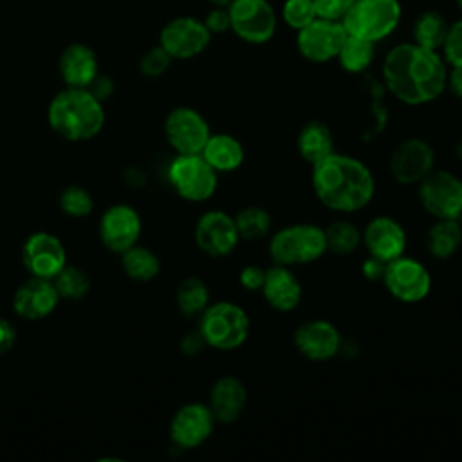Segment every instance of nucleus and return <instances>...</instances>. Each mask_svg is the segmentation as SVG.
Returning <instances> with one entry per match:
<instances>
[{
  "mask_svg": "<svg viewBox=\"0 0 462 462\" xmlns=\"http://www.w3.org/2000/svg\"><path fill=\"white\" fill-rule=\"evenodd\" d=\"M448 63L439 51L404 42L392 47L383 61V81L390 94L408 105L435 101L446 90Z\"/></svg>",
  "mask_w": 462,
  "mask_h": 462,
  "instance_id": "1",
  "label": "nucleus"
},
{
  "mask_svg": "<svg viewBox=\"0 0 462 462\" xmlns=\"http://www.w3.org/2000/svg\"><path fill=\"white\" fill-rule=\"evenodd\" d=\"M312 189L325 208L346 215L372 202L375 179L361 159L334 152L312 166Z\"/></svg>",
  "mask_w": 462,
  "mask_h": 462,
  "instance_id": "2",
  "label": "nucleus"
},
{
  "mask_svg": "<svg viewBox=\"0 0 462 462\" xmlns=\"http://www.w3.org/2000/svg\"><path fill=\"white\" fill-rule=\"evenodd\" d=\"M51 128L69 141H87L97 135L105 125L101 101L88 90L67 87L49 105Z\"/></svg>",
  "mask_w": 462,
  "mask_h": 462,
  "instance_id": "3",
  "label": "nucleus"
},
{
  "mask_svg": "<svg viewBox=\"0 0 462 462\" xmlns=\"http://www.w3.org/2000/svg\"><path fill=\"white\" fill-rule=\"evenodd\" d=\"M325 229L298 222L274 231L269 238V256L276 265H305L319 260L327 253Z\"/></svg>",
  "mask_w": 462,
  "mask_h": 462,
  "instance_id": "4",
  "label": "nucleus"
},
{
  "mask_svg": "<svg viewBox=\"0 0 462 462\" xmlns=\"http://www.w3.org/2000/svg\"><path fill=\"white\" fill-rule=\"evenodd\" d=\"M251 330L247 312L235 301L209 303L199 319V332L202 334L206 346L220 352H231L240 348Z\"/></svg>",
  "mask_w": 462,
  "mask_h": 462,
  "instance_id": "5",
  "label": "nucleus"
},
{
  "mask_svg": "<svg viewBox=\"0 0 462 462\" xmlns=\"http://www.w3.org/2000/svg\"><path fill=\"white\" fill-rule=\"evenodd\" d=\"M401 16L399 0H356L341 23L346 34L377 43L397 29Z\"/></svg>",
  "mask_w": 462,
  "mask_h": 462,
  "instance_id": "6",
  "label": "nucleus"
},
{
  "mask_svg": "<svg viewBox=\"0 0 462 462\" xmlns=\"http://www.w3.org/2000/svg\"><path fill=\"white\" fill-rule=\"evenodd\" d=\"M168 179L175 193L189 202L211 199L218 184V173L200 153H177L168 166Z\"/></svg>",
  "mask_w": 462,
  "mask_h": 462,
  "instance_id": "7",
  "label": "nucleus"
},
{
  "mask_svg": "<svg viewBox=\"0 0 462 462\" xmlns=\"http://www.w3.org/2000/svg\"><path fill=\"white\" fill-rule=\"evenodd\" d=\"M419 202L435 220L462 217V179L449 170H431L417 184Z\"/></svg>",
  "mask_w": 462,
  "mask_h": 462,
  "instance_id": "8",
  "label": "nucleus"
},
{
  "mask_svg": "<svg viewBox=\"0 0 462 462\" xmlns=\"http://www.w3.org/2000/svg\"><path fill=\"white\" fill-rule=\"evenodd\" d=\"M231 31L245 43H267L278 25V16L269 0H233L227 5Z\"/></svg>",
  "mask_w": 462,
  "mask_h": 462,
  "instance_id": "9",
  "label": "nucleus"
},
{
  "mask_svg": "<svg viewBox=\"0 0 462 462\" xmlns=\"http://www.w3.org/2000/svg\"><path fill=\"white\" fill-rule=\"evenodd\" d=\"M386 291L402 303H417L431 291V274L428 267L411 256H399L386 263L381 280Z\"/></svg>",
  "mask_w": 462,
  "mask_h": 462,
  "instance_id": "10",
  "label": "nucleus"
},
{
  "mask_svg": "<svg viewBox=\"0 0 462 462\" xmlns=\"http://www.w3.org/2000/svg\"><path fill=\"white\" fill-rule=\"evenodd\" d=\"M211 42L206 23L193 16H177L170 20L159 34V45L171 60H189L202 54Z\"/></svg>",
  "mask_w": 462,
  "mask_h": 462,
  "instance_id": "11",
  "label": "nucleus"
},
{
  "mask_svg": "<svg viewBox=\"0 0 462 462\" xmlns=\"http://www.w3.org/2000/svg\"><path fill=\"white\" fill-rule=\"evenodd\" d=\"M296 32V47L300 54L312 63L336 60L346 38V31L341 22L319 16Z\"/></svg>",
  "mask_w": 462,
  "mask_h": 462,
  "instance_id": "12",
  "label": "nucleus"
},
{
  "mask_svg": "<svg viewBox=\"0 0 462 462\" xmlns=\"http://www.w3.org/2000/svg\"><path fill=\"white\" fill-rule=\"evenodd\" d=\"M388 168L399 184H419L431 170H435V150L420 137L402 139L392 150Z\"/></svg>",
  "mask_w": 462,
  "mask_h": 462,
  "instance_id": "13",
  "label": "nucleus"
},
{
  "mask_svg": "<svg viewBox=\"0 0 462 462\" xmlns=\"http://www.w3.org/2000/svg\"><path fill=\"white\" fill-rule=\"evenodd\" d=\"M164 135L177 153H200L211 130L200 112L189 106H177L166 116Z\"/></svg>",
  "mask_w": 462,
  "mask_h": 462,
  "instance_id": "14",
  "label": "nucleus"
},
{
  "mask_svg": "<svg viewBox=\"0 0 462 462\" xmlns=\"http://www.w3.org/2000/svg\"><path fill=\"white\" fill-rule=\"evenodd\" d=\"M193 235L197 247L215 258L231 254L240 242L235 217L222 209L202 213L195 224Z\"/></svg>",
  "mask_w": 462,
  "mask_h": 462,
  "instance_id": "15",
  "label": "nucleus"
},
{
  "mask_svg": "<svg viewBox=\"0 0 462 462\" xmlns=\"http://www.w3.org/2000/svg\"><path fill=\"white\" fill-rule=\"evenodd\" d=\"M22 262L31 276L52 280L67 265V253L58 236L36 231L23 242Z\"/></svg>",
  "mask_w": 462,
  "mask_h": 462,
  "instance_id": "16",
  "label": "nucleus"
},
{
  "mask_svg": "<svg viewBox=\"0 0 462 462\" xmlns=\"http://www.w3.org/2000/svg\"><path fill=\"white\" fill-rule=\"evenodd\" d=\"M215 424L217 420L206 402H188L173 413L170 439L177 448L193 449L209 439Z\"/></svg>",
  "mask_w": 462,
  "mask_h": 462,
  "instance_id": "17",
  "label": "nucleus"
},
{
  "mask_svg": "<svg viewBox=\"0 0 462 462\" xmlns=\"http://www.w3.org/2000/svg\"><path fill=\"white\" fill-rule=\"evenodd\" d=\"M361 238L368 254L384 263L402 256L408 245L406 229L390 215L374 217L361 231Z\"/></svg>",
  "mask_w": 462,
  "mask_h": 462,
  "instance_id": "18",
  "label": "nucleus"
},
{
  "mask_svg": "<svg viewBox=\"0 0 462 462\" xmlns=\"http://www.w3.org/2000/svg\"><path fill=\"white\" fill-rule=\"evenodd\" d=\"M341 345L337 327L323 318L307 319L294 330V346L309 361H328L337 356Z\"/></svg>",
  "mask_w": 462,
  "mask_h": 462,
  "instance_id": "19",
  "label": "nucleus"
},
{
  "mask_svg": "<svg viewBox=\"0 0 462 462\" xmlns=\"http://www.w3.org/2000/svg\"><path fill=\"white\" fill-rule=\"evenodd\" d=\"M141 227V217L132 206L114 204L101 215L99 236L110 251L125 253L137 244Z\"/></svg>",
  "mask_w": 462,
  "mask_h": 462,
  "instance_id": "20",
  "label": "nucleus"
},
{
  "mask_svg": "<svg viewBox=\"0 0 462 462\" xmlns=\"http://www.w3.org/2000/svg\"><path fill=\"white\" fill-rule=\"evenodd\" d=\"M58 300L60 294L52 280L31 276L16 289L13 298V310L23 319L36 321L52 314L58 307Z\"/></svg>",
  "mask_w": 462,
  "mask_h": 462,
  "instance_id": "21",
  "label": "nucleus"
},
{
  "mask_svg": "<svg viewBox=\"0 0 462 462\" xmlns=\"http://www.w3.org/2000/svg\"><path fill=\"white\" fill-rule=\"evenodd\" d=\"M260 292L267 305L278 312L294 310L303 296L301 283L298 276L292 273V269L276 263L265 269V280Z\"/></svg>",
  "mask_w": 462,
  "mask_h": 462,
  "instance_id": "22",
  "label": "nucleus"
},
{
  "mask_svg": "<svg viewBox=\"0 0 462 462\" xmlns=\"http://www.w3.org/2000/svg\"><path fill=\"white\" fill-rule=\"evenodd\" d=\"M247 404V388L235 375H220L211 390L208 406L220 424H233L240 419L244 408Z\"/></svg>",
  "mask_w": 462,
  "mask_h": 462,
  "instance_id": "23",
  "label": "nucleus"
},
{
  "mask_svg": "<svg viewBox=\"0 0 462 462\" xmlns=\"http://www.w3.org/2000/svg\"><path fill=\"white\" fill-rule=\"evenodd\" d=\"M58 69L67 87L87 88L99 74L97 56L85 43H70L63 49Z\"/></svg>",
  "mask_w": 462,
  "mask_h": 462,
  "instance_id": "24",
  "label": "nucleus"
},
{
  "mask_svg": "<svg viewBox=\"0 0 462 462\" xmlns=\"http://www.w3.org/2000/svg\"><path fill=\"white\" fill-rule=\"evenodd\" d=\"M200 155L217 173H229L242 166L245 152L242 143L231 134H211Z\"/></svg>",
  "mask_w": 462,
  "mask_h": 462,
  "instance_id": "25",
  "label": "nucleus"
},
{
  "mask_svg": "<svg viewBox=\"0 0 462 462\" xmlns=\"http://www.w3.org/2000/svg\"><path fill=\"white\" fill-rule=\"evenodd\" d=\"M298 152L305 162L314 166L330 153H334V135L321 121H309L301 126L296 139Z\"/></svg>",
  "mask_w": 462,
  "mask_h": 462,
  "instance_id": "26",
  "label": "nucleus"
},
{
  "mask_svg": "<svg viewBox=\"0 0 462 462\" xmlns=\"http://www.w3.org/2000/svg\"><path fill=\"white\" fill-rule=\"evenodd\" d=\"M426 249L437 260L451 258L462 244V226L458 220L440 218L426 233Z\"/></svg>",
  "mask_w": 462,
  "mask_h": 462,
  "instance_id": "27",
  "label": "nucleus"
},
{
  "mask_svg": "<svg viewBox=\"0 0 462 462\" xmlns=\"http://www.w3.org/2000/svg\"><path fill=\"white\" fill-rule=\"evenodd\" d=\"M449 23L446 20V16L439 11H422L411 27V36L413 42L420 47L431 49V51H440L444 38L448 34Z\"/></svg>",
  "mask_w": 462,
  "mask_h": 462,
  "instance_id": "28",
  "label": "nucleus"
},
{
  "mask_svg": "<svg viewBox=\"0 0 462 462\" xmlns=\"http://www.w3.org/2000/svg\"><path fill=\"white\" fill-rule=\"evenodd\" d=\"M374 58H375V43L374 42L346 34L336 60L339 61L343 70H346L350 74H361L372 65Z\"/></svg>",
  "mask_w": 462,
  "mask_h": 462,
  "instance_id": "29",
  "label": "nucleus"
},
{
  "mask_svg": "<svg viewBox=\"0 0 462 462\" xmlns=\"http://www.w3.org/2000/svg\"><path fill=\"white\" fill-rule=\"evenodd\" d=\"M123 254V269L125 273L137 282H150L153 280L161 271V260L159 256L144 247V245H132Z\"/></svg>",
  "mask_w": 462,
  "mask_h": 462,
  "instance_id": "30",
  "label": "nucleus"
},
{
  "mask_svg": "<svg viewBox=\"0 0 462 462\" xmlns=\"http://www.w3.org/2000/svg\"><path fill=\"white\" fill-rule=\"evenodd\" d=\"M175 301L184 316H200L202 310L209 305L208 285L197 276L184 278L177 287Z\"/></svg>",
  "mask_w": 462,
  "mask_h": 462,
  "instance_id": "31",
  "label": "nucleus"
},
{
  "mask_svg": "<svg viewBox=\"0 0 462 462\" xmlns=\"http://www.w3.org/2000/svg\"><path fill=\"white\" fill-rule=\"evenodd\" d=\"M233 217L240 240H260L271 233V215L260 206H245Z\"/></svg>",
  "mask_w": 462,
  "mask_h": 462,
  "instance_id": "32",
  "label": "nucleus"
},
{
  "mask_svg": "<svg viewBox=\"0 0 462 462\" xmlns=\"http://www.w3.org/2000/svg\"><path fill=\"white\" fill-rule=\"evenodd\" d=\"M325 238H327V249L336 254H350L354 253L363 238L359 227L350 220H334L325 227Z\"/></svg>",
  "mask_w": 462,
  "mask_h": 462,
  "instance_id": "33",
  "label": "nucleus"
},
{
  "mask_svg": "<svg viewBox=\"0 0 462 462\" xmlns=\"http://www.w3.org/2000/svg\"><path fill=\"white\" fill-rule=\"evenodd\" d=\"M52 283H54L60 298H65V300H81L90 289V280H88L87 273L74 265L72 267L65 265L52 278Z\"/></svg>",
  "mask_w": 462,
  "mask_h": 462,
  "instance_id": "34",
  "label": "nucleus"
},
{
  "mask_svg": "<svg viewBox=\"0 0 462 462\" xmlns=\"http://www.w3.org/2000/svg\"><path fill=\"white\" fill-rule=\"evenodd\" d=\"M60 208L63 213L81 218L90 215L92 208H94V200L90 197V193L83 188V186H67L61 195H60Z\"/></svg>",
  "mask_w": 462,
  "mask_h": 462,
  "instance_id": "35",
  "label": "nucleus"
},
{
  "mask_svg": "<svg viewBox=\"0 0 462 462\" xmlns=\"http://www.w3.org/2000/svg\"><path fill=\"white\" fill-rule=\"evenodd\" d=\"M282 18L291 29L300 31L301 27L310 23L314 18H318L314 2L312 0H285L282 5Z\"/></svg>",
  "mask_w": 462,
  "mask_h": 462,
  "instance_id": "36",
  "label": "nucleus"
},
{
  "mask_svg": "<svg viewBox=\"0 0 462 462\" xmlns=\"http://www.w3.org/2000/svg\"><path fill=\"white\" fill-rule=\"evenodd\" d=\"M440 51L448 67H462V18L449 23Z\"/></svg>",
  "mask_w": 462,
  "mask_h": 462,
  "instance_id": "37",
  "label": "nucleus"
},
{
  "mask_svg": "<svg viewBox=\"0 0 462 462\" xmlns=\"http://www.w3.org/2000/svg\"><path fill=\"white\" fill-rule=\"evenodd\" d=\"M170 63H171V56L161 45H157V47L148 49L141 56L139 70L148 78H159L168 70Z\"/></svg>",
  "mask_w": 462,
  "mask_h": 462,
  "instance_id": "38",
  "label": "nucleus"
},
{
  "mask_svg": "<svg viewBox=\"0 0 462 462\" xmlns=\"http://www.w3.org/2000/svg\"><path fill=\"white\" fill-rule=\"evenodd\" d=\"M312 2L316 7V14L319 18L341 22L356 0H312Z\"/></svg>",
  "mask_w": 462,
  "mask_h": 462,
  "instance_id": "39",
  "label": "nucleus"
},
{
  "mask_svg": "<svg viewBox=\"0 0 462 462\" xmlns=\"http://www.w3.org/2000/svg\"><path fill=\"white\" fill-rule=\"evenodd\" d=\"M206 23V27L209 29L211 34H218V32H226V31H231V20H229V11L227 7H220V5H215L208 14L206 18L202 20Z\"/></svg>",
  "mask_w": 462,
  "mask_h": 462,
  "instance_id": "40",
  "label": "nucleus"
},
{
  "mask_svg": "<svg viewBox=\"0 0 462 462\" xmlns=\"http://www.w3.org/2000/svg\"><path fill=\"white\" fill-rule=\"evenodd\" d=\"M263 280H265V269L256 263H249L242 267L238 274V282L245 291H260L263 285Z\"/></svg>",
  "mask_w": 462,
  "mask_h": 462,
  "instance_id": "41",
  "label": "nucleus"
},
{
  "mask_svg": "<svg viewBox=\"0 0 462 462\" xmlns=\"http://www.w3.org/2000/svg\"><path fill=\"white\" fill-rule=\"evenodd\" d=\"M384 267H386L384 262L368 254V258L361 263V274L370 282H381L384 274Z\"/></svg>",
  "mask_w": 462,
  "mask_h": 462,
  "instance_id": "42",
  "label": "nucleus"
},
{
  "mask_svg": "<svg viewBox=\"0 0 462 462\" xmlns=\"http://www.w3.org/2000/svg\"><path fill=\"white\" fill-rule=\"evenodd\" d=\"M204 346H206V341H204L202 334L199 332V328H197V330H191V332H188V334H184L182 339H180V350H182L184 354H188V356L199 354Z\"/></svg>",
  "mask_w": 462,
  "mask_h": 462,
  "instance_id": "43",
  "label": "nucleus"
},
{
  "mask_svg": "<svg viewBox=\"0 0 462 462\" xmlns=\"http://www.w3.org/2000/svg\"><path fill=\"white\" fill-rule=\"evenodd\" d=\"M14 341H16L14 327L7 319L0 318V356L9 352L14 345Z\"/></svg>",
  "mask_w": 462,
  "mask_h": 462,
  "instance_id": "44",
  "label": "nucleus"
},
{
  "mask_svg": "<svg viewBox=\"0 0 462 462\" xmlns=\"http://www.w3.org/2000/svg\"><path fill=\"white\" fill-rule=\"evenodd\" d=\"M87 88H88L99 101H103L106 96L112 94V81H110V78L97 74V76L94 78V81H92Z\"/></svg>",
  "mask_w": 462,
  "mask_h": 462,
  "instance_id": "45",
  "label": "nucleus"
},
{
  "mask_svg": "<svg viewBox=\"0 0 462 462\" xmlns=\"http://www.w3.org/2000/svg\"><path fill=\"white\" fill-rule=\"evenodd\" d=\"M446 88L458 99H462V67H449L446 78Z\"/></svg>",
  "mask_w": 462,
  "mask_h": 462,
  "instance_id": "46",
  "label": "nucleus"
},
{
  "mask_svg": "<svg viewBox=\"0 0 462 462\" xmlns=\"http://www.w3.org/2000/svg\"><path fill=\"white\" fill-rule=\"evenodd\" d=\"M209 4H213V5H220V7H227L233 0H208Z\"/></svg>",
  "mask_w": 462,
  "mask_h": 462,
  "instance_id": "47",
  "label": "nucleus"
},
{
  "mask_svg": "<svg viewBox=\"0 0 462 462\" xmlns=\"http://www.w3.org/2000/svg\"><path fill=\"white\" fill-rule=\"evenodd\" d=\"M455 152H457V155L462 159V139L457 143V148H455Z\"/></svg>",
  "mask_w": 462,
  "mask_h": 462,
  "instance_id": "48",
  "label": "nucleus"
},
{
  "mask_svg": "<svg viewBox=\"0 0 462 462\" xmlns=\"http://www.w3.org/2000/svg\"><path fill=\"white\" fill-rule=\"evenodd\" d=\"M457 5H458V9L462 11V0H457Z\"/></svg>",
  "mask_w": 462,
  "mask_h": 462,
  "instance_id": "49",
  "label": "nucleus"
}]
</instances>
